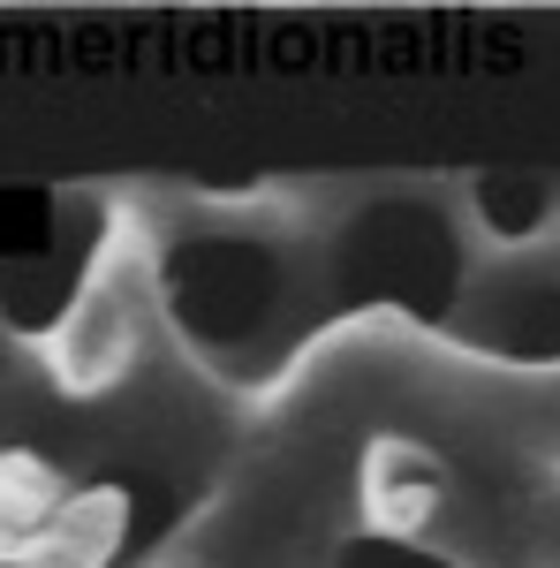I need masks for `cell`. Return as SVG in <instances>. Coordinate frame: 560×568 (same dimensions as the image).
I'll return each mask as SVG.
<instances>
[{
	"label": "cell",
	"instance_id": "6da1fadb",
	"mask_svg": "<svg viewBox=\"0 0 560 568\" xmlns=\"http://www.w3.org/2000/svg\"><path fill=\"white\" fill-rule=\"evenodd\" d=\"M334 281L348 304H387L431 326L462 311V288H470L462 227L431 197H379L334 235Z\"/></svg>",
	"mask_w": 560,
	"mask_h": 568
},
{
	"label": "cell",
	"instance_id": "5b68a950",
	"mask_svg": "<svg viewBox=\"0 0 560 568\" xmlns=\"http://www.w3.org/2000/svg\"><path fill=\"white\" fill-rule=\"evenodd\" d=\"M334 568H462V561L431 554V546L401 538V530H356L342 554H334Z\"/></svg>",
	"mask_w": 560,
	"mask_h": 568
},
{
	"label": "cell",
	"instance_id": "7a4b0ae2",
	"mask_svg": "<svg viewBox=\"0 0 560 568\" xmlns=\"http://www.w3.org/2000/svg\"><path fill=\"white\" fill-rule=\"evenodd\" d=\"M160 281H167L174 326L205 356L251 349L288 296V265L258 235H174Z\"/></svg>",
	"mask_w": 560,
	"mask_h": 568
},
{
	"label": "cell",
	"instance_id": "277c9868",
	"mask_svg": "<svg viewBox=\"0 0 560 568\" xmlns=\"http://www.w3.org/2000/svg\"><path fill=\"white\" fill-rule=\"evenodd\" d=\"M553 213H560V182L538 175V168H485V175H470L477 235H492V243H508V251L538 243V235L553 227Z\"/></svg>",
	"mask_w": 560,
	"mask_h": 568
},
{
	"label": "cell",
	"instance_id": "3957f363",
	"mask_svg": "<svg viewBox=\"0 0 560 568\" xmlns=\"http://www.w3.org/2000/svg\"><path fill=\"white\" fill-rule=\"evenodd\" d=\"M462 334L508 364H560V273H492L462 288Z\"/></svg>",
	"mask_w": 560,
	"mask_h": 568
}]
</instances>
